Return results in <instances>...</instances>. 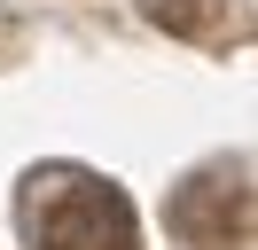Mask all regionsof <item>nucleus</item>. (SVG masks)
I'll list each match as a JSON object with an SVG mask.
<instances>
[{
    "instance_id": "f257e3e1",
    "label": "nucleus",
    "mask_w": 258,
    "mask_h": 250,
    "mask_svg": "<svg viewBox=\"0 0 258 250\" xmlns=\"http://www.w3.org/2000/svg\"><path fill=\"white\" fill-rule=\"evenodd\" d=\"M16 227L32 250H141V219H133L125 188L102 180L86 164H39L24 172Z\"/></svg>"
},
{
    "instance_id": "f03ea898",
    "label": "nucleus",
    "mask_w": 258,
    "mask_h": 250,
    "mask_svg": "<svg viewBox=\"0 0 258 250\" xmlns=\"http://www.w3.org/2000/svg\"><path fill=\"white\" fill-rule=\"evenodd\" d=\"M164 219L188 250H250V156H219V164L188 172Z\"/></svg>"
},
{
    "instance_id": "7ed1b4c3",
    "label": "nucleus",
    "mask_w": 258,
    "mask_h": 250,
    "mask_svg": "<svg viewBox=\"0 0 258 250\" xmlns=\"http://www.w3.org/2000/svg\"><path fill=\"white\" fill-rule=\"evenodd\" d=\"M141 16L172 39H219L227 24V0H141Z\"/></svg>"
}]
</instances>
